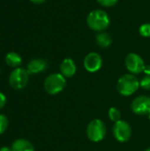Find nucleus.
Here are the masks:
<instances>
[{
  "instance_id": "11",
  "label": "nucleus",
  "mask_w": 150,
  "mask_h": 151,
  "mask_svg": "<svg viewBox=\"0 0 150 151\" xmlns=\"http://www.w3.org/2000/svg\"><path fill=\"white\" fill-rule=\"evenodd\" d=\"M46 68H47V62L42 58L33 59L27 65V72L32 74L42 73Z\"/></svg>"
},
{
  "instance_id": "12",
  "label": "nucleus",
  "mask_w": 150,
  "mask_h": 151,
  "mask_svg": "<svg viewBox=\"0 0 150 151\" xmlns=\"http://www.w3.org/2000/svg\"><path fill=\"white\" fill-rule=\"evenodd\" d=\"M11 151H34V148L29 141L18 139L12 143Z\"/></svg>"
},
{
  "instance_id": "21",
  "label": "nucleus",
  "mask_w": 150,
  "mask_h": 151,
  "mask_svg": "<svg viewBox=\"0 0 150 151\" xmlns=\"http://www.w3.org/2000/svg\"><path fill=\"white\" fill-rule=\"evenodd\" d=\"M143 73L148 75V76H150V65H145V68H144V71Z\"/></svg>"
},
{
  "instance_id": "23",
  "label": "nucleus",
  "mask_w": 150,
  "mask_h": 151,
  "mask_svg": "<svg viewBox=\"0 0 150 151\" xmlns=\"http://www.w3.org/2000/svg\"><path fill=\"white\" fill-rule=\"evenodd\" d=\"M0 151H11V149H10L8 147H3L0 149Z\"/></svg>"
},
{
  "instance_id": "13",
  "label": "nucleus",
  "mask_w": 150,
  "mask_h": 151,
  "mask_svg": "<svg viewBox=\"0 0 150 151\" xmlns=\"http://www.w3.org/2000/svg\"><path fill=\"white\" fill-rule=\"evenodd\" d=\"M95 42L96 44L99 47L102 48H107L109 47L111 42H112V38L111 36L107 34V33H103V32H99L96 35H95Z\"/></svg>"
},
{
  "instance_id": "20",
  "label": "nucleus",
  "mask_w": 150,
  "mask_h": 151,
  "mask_svg": "<svg viewBox=\"0 0 150 151\" xmlns=\"http://www.w3.org/2000/svg\"><path fill=\"white\" fill-rule=\"evenodd\" d=\"M5 103H6V97L2 92H0V110L5 105Z\"/></svg>"
},
{
  "instance_id": "3",
  "label": "nucleus",
  "mask_w": 150,
  "mask_h": 151,
  "mask_svg": "<svg viewBox=\"0 0 150 151\" xmlns=\"http://www.w3.org/2000/svg\"><path fill=\"white\" fill-rule=\"evenodd\" d=\"M44 89L50 95H57L63 91L66 86L65 77L62 73H54L50 74L44 81Z\"/></svg>"
},
{
  "instance_id": "19",
  "label": "nucleus",
  "mask_w": 150,
  "mask_h": 151,
  "mask_svg": "<svg viewBox=\"0 0 150 151\" xmlns=\"http://www.w3.org/2000/svg\"><path fill=\"white\" fill-rule=\"evenodd\" d=\"M97 2L103 6L111 7V6H114L118 2V0H97Z\"/></svg>"
},
{
  "instance_id": "18",
  "label": "nucleus",
  "mask_w": 150,
  "mask_h": 151,
  "mask_svg": "<svg viewBox=\"0 0 150 151\" xmlns=\"http://www.w3.org/2000/svg\"><path fill=\"white\" fill-rule=\"evenodd\" d=\"M140 87H141L143 89L150 90V76L146 75L140 81Z\"/></svg>"
},
{
  "instance_id": "24",
  "label": "nucleus",
  "mask_w": 150,
  "mask_h": 151,
  "mask_svg": "<svg viewBox=\"0 0 150 151\" xmlns=\"http://www.w3.org/2000/svg\"><path fill=\"white\" fill-rule=\"evenodd\" d=\"M145 151H150V148H149V149H147V150H146Z\"/></svg>"
},
{
  "instance_id": "4",
  "label": "nucleus",
  "mask_w": 150,
  "mask_h": 151,
  "mask_svg": "<svg viewBox=\"0 0 150 151\" xmlns=\"http://www.w3.org/2000/svg\"><path fill=\"white\" fill-rule=\"evenodd\" d=\"M106 126L103 120L95 119L89 122L87 127V136L93 142H99L106 135Z\"/></svg>"
},
{
  "instance_id": "8",
  "label": "nucleus",
  "mask_w": 150,
  "mask_h": 151,
  "mask_svg": "<svg viewBox=\"0 0 150 151\" xmlns=\"http://www.w3.org/2000/svg\"><path fill=\"white\" fill-rule=\"evenodd\" d=\"M133 113L139 116H149L150 114V97L147 96H139L133 99L131 104Z\"/></svg>"
},
{
  "instance_id": "17",
  "label": "nucleus",
  "mask_w": 150,
  "mask_h": 151,
  "mask_svg": "<svg viewBox=\"0 0 150 151\" xmlns=\"http://www.w3.org/2000/svg\"><path fill=\"white\" fill-rule=\"evenodd\" d=\"M8 127V119L4 115L0 114V134H4Z\"/></svg>"
},
{
  "instance_id": "2",
  "label": "nucleus",
  "mask_w": 150,
  "mask_h": 151,
  "mask_svg": "<svg viewBox=\"0 0 150 151\" xmlns=\"http://www.w3.org/2000/svg\"><path fill=\"white\" fill-rule=\"evenodd\" d=\"M140 88V81L134 74L127 73L121 76L117 83V89L118 93L124 96L133 95Z\"/></svg>"
},
{
  "instance_id": "6",
  "label": "nucleus",
  "mask_w": 150,
  "mask_h": 151,
  "mask_svg": "<svg viewBox=\"0 0 150 151\" xmlns=\"http://www.w3.org/2000/svg\"><path fill=\"white\" fill-rule=\"evenodd\" d=\"M113 135L115 139L119 142H127L132 135V128L131 126L125 120L120 119L116 122L113 127Z\"/></svg>"
},
{
  "instance_id": "7",
  "label": "nucleus",
  "mask_w": 150,
  "mask_h": 151,
  "mask_svg": "<svg viewBox=\"0 0 150 151\" xmlns=\"http://www.w3.org/2000/svg\"><path fill=\"white\" fill-rule=\"evenodd\" d=\"M126 67L132 74H139L144 71L145 63L142 58L136 53H129L126 58Z\"/></svg>"
},
{
  "instance_id": "16",
  "label": "nucleus",
  "mask_w": 150,
  "mask_h": 151,
  "mask_svg": "<svg viewBox=\"0 0 150 151\" xmlns=\"http://www.w3.org/2000/svg\"><path fill=\"white\" fill-rule=\"evenodd\" d=\"M139 33L143 37H150V23H144L139 28Z\"/></svg>"
},
{
  "instance_id": "10",
  "label": "nucleus",
  "mask_w": 150,
  "mask_h": 151,
  "mask_svg": "<svg viewBox=\"0 0 150 151\" xmlns=\"http://www.w3.org/2000/svg\"><path fill=\"white\" fill-rule=\"evenodd\" d=\"M76 71H77L76 64L72 58H67L62 61L60 65V72L65 78L72 77L76 73Z\"/></svg>"
},
{
  "instance_id": "1",
  "label": "nucleus",
  "mask_w": 150,
  "mask_h": 151,
  "mask_svg": "<svg viewBox=\"0 0 150 151\" xmlns=\"http://www.w3.org/2000/svg\"><path fill=\"white\" fill-rule=\"evenodd\" d=\"M87 24L90 29L96 32H103L110 25V17L105 11L96 9L88 13Z\"/></svg>"
},
{
  "instance_id": "14",
  "label": "nucleus",
  "mask_w": 150,
  "mask_h": 151,
  "mask_svg": "<svg viewBox=\"0 0 150 151\" xmlns=\"http://www.w3.org/2000/svg\"><path fill=\"white\" fill-rule=\"evenodd\" d=\"M5 62L9 66L18 68L22 63V58L18 53L11 51L5 56Z\"/></svg>"
},
{
  "instance_id": "25",
  "label": "nucleus",
  "mask_w": 150,
  "mask_h": 151,
  "mask_svg": "<svg viewBox=\"0 0 150 151\" xmlns=\"http://www.w3.org/2000/svg\"><path fill=\"white\" fill-rule=\"evenodd\" d=\"M149 119H150V114H149Z\"/></svg>"
},
{
  "instance_id": "5",
  "label": "nucleus",
  "mask_w": 150,
  "mask_h": 151,
  "mask_svg": "<svg viewBox=\"0 0 150 151\" xmlns=\"http://www.w3.org/2000/svg\"><path fill=\"white\" fill-rule=\"evenodd\" d=\"M29 73L24 68H15L9 76V83L14 89L19 90L24 88L28 82Z\"/></svg>"
},
{
  "instance_id": "22",
  "label": "nucleus",
  "mask_w": 150,
  "mask_h": 151,
  "mask_svg": "<svg viewBox=\"0 0 150 151\" xmlns=\"http://www.w3.org/2000/svg\"><path fill=\"white\" fill-rule=\"evenodd\" d=\"M32 3H34V4H42V3H44L46 0H30Z\"/></svg>"
},
{
  "instance_id": "9",
  "label": "nucleus",
  "mask_w": 150,
  "mask_h": 151,
  "mask_svg": "<svg viewBox=\"0 0 150 151\" xmlns=\"http://www.w3.org/2000/svg\"><path fill=\"white\" fill-rule=\"evenodd\" d=\"M83 65L88 72L95 73L102 68L103 65L102 57L97 52H90L85 57Z\"/></svg>"
},
{
  "instance_id": "15",
  "label": "nucleus",
  "mask_w": 150,
  "mask_h": 151,
  "mask_svg": "<svg viewBox=\"0 0 150 151\" xmlns=\"http://www.w3.org/2000/svg\"><path fill=\"white\" fill-rule=\"evenodd\" d=\"M108 115L110 119L115 123L121 119V111L116 107H111L108 111Z\"/></svg>"
}]
</instances>
